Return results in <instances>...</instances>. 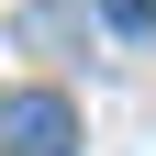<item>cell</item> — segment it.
I'll return each mask as SVG.
<instances>
[{
    "mask_svg": "<svg viewBox=\"0 0 156 156\" xmlns=\"http://www.w3.org/2000/svg\"><path fill=\"white\" fill-rule=\"evenodd\" d=\"M0 145H11V156H78L67 89H11V101H0Z\"/></svg>",
    "mask_w": 156,
    "mask_h": 156,
    "instance_id": "6da1fadb",
    "label": "cell"
},
{
    "mask_svg": "<svg viewBox=\"0 0 156 156\" xmlns=\"http://www.w3.org/2000/svg\"><path fill=\"white\" fill-rule=\"evenodd\" d=\"M101 23H112V34H145V23H156V0H101Z\"/></svg>",
    "mask_w": 156,
    "mask_h": 156,
    "instance_id": "7a4b0ae2",
    "label": "cell"
}]
</instances>
